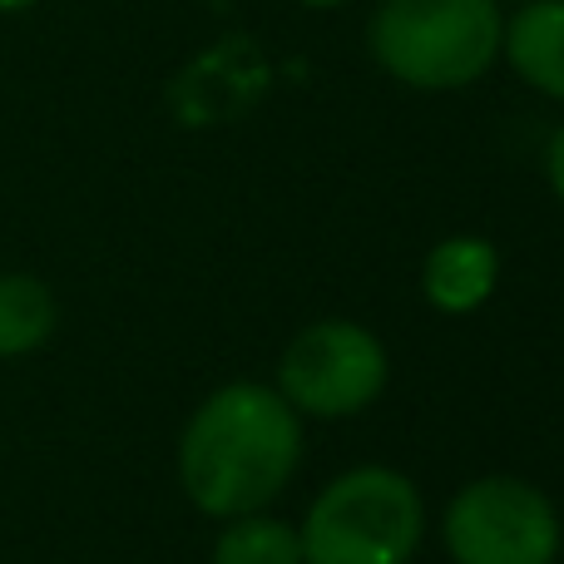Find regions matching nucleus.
<instances>
[{
	"label": "nucleus",
	"instance_id": "1",
	"mask_svg": "<svg viewBox=\"0 0 564 564\" xmlns=\"http://www.w3.org/2000/svg\"><path fill=\"white\" fill-rule=\"evenodd\" d=\"M302 466V421L273 387L234 381L188 416L178 441V480L214 520L273 506Z\"/></svg>",
	"mask_w": 564,
	"mask_h": 564
},
{
	"label": "nucleus",
	"instance_id": "2",
	"mask_svg": "<svg viewBox=\"0 0 564 564\" xmlns=\"http://www.w3.org/2000/svg\"><path fill=\"white\" fill-rule=\"evenodd\" d=\"M500 35V0H381L367 25V50L397 85L446 95L490 75Z\"/></svg>",
	"mask_w": 564,
	"mask_h": 564
},
{
	"label": "nucleus",
	"instance_id": "3",
	"mask_svg": "<svg viewBox=\"0 0 564 564\" xmlns=\"http://www.w3.org/2000/svg\"><path fill=\"white\" fill-rule=\"evenodd\" d=\"M426 510L401 470L357 466L337 476L302 520V564H411Z\"/></svg>",
	"mask_w": 564,
	"mask_h": 564
},
{
	"label": "nucleus",
	"instance_id": "4",
	"mask_svg": "<svg viewBox=\"0 0 564 564\" xmlns=\"http://www.w3.org/2000/svg\"><path fill=\"white\" fill-rule=\"evenodd\" d=\"M387 391V347L361 322H312L278 361V397L297 416H357Z\"/></svg>",
	"mask_w": 564,
	"mask_h": 564
},
{
	"label": "nucleus",
	"instance_id": "5",
	"mask_svg": "<svg viewBox=\"0 0 564 564\" xmlns=\"http://www.w3.org/2000/svg\"><path fill=\"white\" fill-rule=\"evenodd\" d=\"M446 550L456 564H555L560 516L540 486L520 476L470 480L446 506Z\"/></svg>",
	"mask_w": 564,
	"mask_h": 564
},
{
	"label": "nucleus",
	"instance_id": "6",
	"mask_svg": "<svg viewBox=\"0 0 564 564\" xmlns=\"http://www.w3.org/2000/svg\"><path fill=\"white\" fill-rule=\"evenodd\" d=\"M500 282V253L486 238H441L426 253V268H421V292L436 312H451V317H466V312L486 307V297Z\"/></svg>",
	"mask_w": 564,
	"mask_h": 564
},
{
	"label": "nucleus",
	"instance_id": "7",
	"mask_svg": "<svg viewBox=\"0 0 564 564\" xmlns=\"http://www.w3.org/2000/svg\"><path fill=\"white\" fill-rule=\"evenodd\" d=\"M500 59L520 85L564 105V0H520L500 35Z\"/></svg>",
	"mask_w": 564,
	"mask_h": 564
},
{
	"label": "nucleus",
	"instance_id": "8",
	"mask_svg": "<svg viewBox=\"0 0 564 564\" xmlns=\"http://www.w3.org/2000/svg\"><path fill=\"white\" fill-rule=\"evenodd\" d=\"M59 302L35 273H0V361L40 351L55 337Z\"/></svg>",
	"mask_w": 564,
	"mask_h": 564
},
{
	"label": "nucleus",
	"instance_id": "9",
	"mask_svg": "<svg viewBox=\"0 0 564 564\" xmlns=\"http://www.w3.org/2000/svg\"><path fill=\"white\" fill-rule=\"evenodd\" d=\"M214 564H302V540L278 516H238L214 545Z\"/></svg>",
	"mask_w": 564,
	"mask_h": 564
},
{
	"label": "nucleus",
	"instance_id": "10",
	"mask_svg": "<svg viewBox=\"0 0 564 564\" xmlns=\"http://www.w3.org/2000/svg\"><path fill=\"white\" fill-rule=\"evenodd\" d=\"M545 178H550V188H555V198L564 204V124L550 134V144H545Z\"/></svg>",
	"mask_w": 564,
	"mask_h": 564
},
{
	"label": "nucleus",
	"instance_id": "11",
	"mask_svg": "<svg viewBox=\"0 0 564 564\" xmlns=\"http://www.w3.org/2000/svg\"><path fill=\"white\" fill-rule=\"evenodd\" d=\"M30 6H40V0H0V15H25Z\"/></svg>",
	"mask_w": 564,
	"mask_h": 564
},
{
	"label": "nucleus",
	"instance_id": "12",
	"mask_svg": "<svg viewBox=\"0 0 564 564\" xmlns=\"http://www.w3.org/2000/svg\"><path fill=\"white\" fill-rule=\"evenodd\" d=\"M297 6H341V0H297Z\"/></svg>",
	"mask_w": 564,
	"mask_h": 564
}]
</instances>
